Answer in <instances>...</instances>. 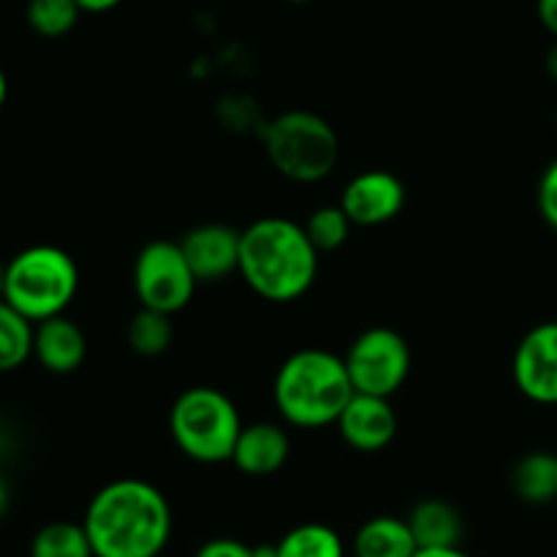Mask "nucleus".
<instances>
[{
  "instance_id": "1",
  "label": "nucleus",
  "mask_w": 557,
  "mask_h": 557,
  "mask_svg": "<svg viewBox=\"0 0 557 557\" xmlns=\"http://www.w3.org/2000/svg\"><path fill=\"white\" fill-rule=\"evenodd\" d=\"M96 557H158L172 539V506L145 479H117L98 490L85 511Z\"/></svg>"
},
{
  "instance_id": "2",
  "label": "nucleus",
  "mask_w": 557,
  "mask_h": 557,
  "mask_svg": "<svg viewBox=\"0 0 557 557\" xmlns=\"http://www.w3.org/2000/svg\"><path fill=\"white\" fill-rule=\"evenodd\" d=\"M319 256L302 223L281 215L259 218L243 228L239 275L267 302H294L313 286Z\"/></svg>"
},
{
  "instance_id": "3",
  "label": "nucleus",
  "mask_w": 557,
  "mask_h": 557,
  "mask_svg": "<svg viewBox=\"0 0 557 557\" xmlns=\"http://www.w3.org/2000/svg\"><path fill=\"white\" fill-rule=\"evenodd\" d=\"M272 395L288 424L319 430L337 424L357 392L348 379L346 359L324 348H302L281 364Z\"/></svg>"
},
{
  "instance_id": "4",
  "label": "nucleus",
  "mask_w": 557,
  "mask_h": 557,
  "mask_svg": "<svg viewBox=\"0 0 557 557\" xmlns=\"http://www.w3.org/2000/svg\"><path fill=\"white\" fill-rule=\"evenodd\" d=\"M79 292V267L58 245H33L5 261L3 299L30 324L58 319Z\"/></svg>"
},
{
  "instance_id": "5",
  "label": "nucleus",
  "mask_w": 557,
  "mask_h": 557,
  "mask_svg": "<svg viewBox=\"0 0 557 557\" xmlns=\"http://www.w3.org/2000/svg\"><path fill=\"white\" fill-rule=\"evenodd\" d=\"M243 428L232 397L215 386H190L174 400L169 413V430L177 449L205 466L232 462Z\"/></svg>"
},
{
  "instance_id": "6",
  "label": "nucleus",
  "mask_w": 557,
  "mask_h": 557,
  "mask_svg": "<svg viewBox=\"0 0 557 557\" xmlns=\"http://www.w3.org/2000/svg\"><path fill=\"white\" fill-rule=\"evenodd\" d=\"M267 158L292 183H321L330 177L341 158V139L321 114L288 109L264 131Z\"/></svg>"
},
{
  "instance_id": "7",
  "label": "nucleus",
  "mask_w": 557,
  "mask_h": 557,
  "mask_svg": "<svg viewBox=\"0 0 557 557\" xmlns=\"http://www.w3.org/2000/svg\"><path fill=\"white\" fill-rule=\"evenodd\" d=\"M343 359L357 395L392 400V395L411 375V346L400 332L389 326L364 330Z\"/></svg>"
},
{
  "instance_id": "8",
  "label": "nucleus",
  "mask_w": 557,
  "mask_h": 557,
  "mask_svg": "<svg viewBox=\"0 0 557 557\" xmlns=\"http://www.w3.org/2000/svg\"><path fill=\"white\" fill-rule=\"evenodd\" d=\"M196 281L180 243L156 239L139 250L134 264V292L145 310L174 315L194 299Z\"/></svg>"
},
{
  "instance_id": "9",
  "label": "nucleus",
  "mask_w": 557,
  "mask_h": 557,
  "mask_svg": "<svg viewBox=\"0 0 557 557\" xmlns=\"http://www.w3.org/2000/svg\"><path fill=\"white\" fill-rule=\"evenodd\" d=\"M511 373L528 400L557 406V321H544L522 337Z\"/></svg>"
},
{
  "instance_id": "10",
  "label": "nucleus",
  "mask_w": 557,
  "mask_h": 557,
  "mask_svg": "<svg viewBox=\"0 0 557 557\" xmlns=\"http://www.w3.org/2000/svg\"><path fill=\"white\" fill-rule=\"evenodd\" d=\"M341 207L354 226H384L406 207V185L386 169H370L343 188Z\"/></svg>"
},
{
  "instance_id": "11",
  "label": "nucleus",
  "mask_w": 557,
  "mask_h": 557,
  "mask_svg": "<svg viewBox=\"0 0 557 557\" xmlns=\"http://www.w3.org/2000/svg\"><path fill=\"white\" fill-rule=\"evenodd\" d=\"M239 245L243 232L226 223H205L180 239V248L199 283L226 281L228 275L239 272Z\"/></svg>"
},
{
  "instance_id": "12",
  "label": "nucleus",
  "mask_w": 557,
  "mask_h": 557,
  "mask_svg": "<svg viewBox=\"0 0 557 557\" xmlns=\"http://www.w3.org/2000/svg\"><path fill=\"white\" fill-rule=\"evenodd\" d=\"M335 428L351 449L373 455V451L386 449L395 441L397 413L386 397L354 395Z\"/></svg>"
},
{
  "instance_id": "13",
  "label": "nucleus",
  "mask_w": 557,
  "mask_h": 557,
  "mask_svg": "<svg viewBox=\"0 0 557 557\" xmlns=\"http://www.w3.org/2000/svg\"><path fill=\"white\" fill-rule=\"evenodd\" d=\"M292 455V438L281 424L256 422L245 424L234 446L232 462L245 476L264 479L281 471Z\"/></svg>"
},
{
  "instance_id": "14",
  "label": "nucleus",
  "mask_w": 557,
  "mask_h": 557,
  "mask_svg": "<svg viewBox=\"0 0 557 557\" xmlns=\"http://www.w3.org/2000/svg\"><path fill=\"white\" fill-rule=\"evenodd\" d=\"M33 357L44 370L54 375H69L82 368L87 357V337L76 321L58 315L36 324L33 332Z\"/></svg>"
},
{
  "instance_id": "15",
  "label": "nucleus",
  "mask_w": 557,
  "mask_h": 557,
  "mask_svg": "<svg viewBox=\"0 0 557 557\" xmlns=\"http://www.w3.org/2000/svg\"><path fill=\"white\" fill-rule=\"evenodd\" d=\"M411 525L413 539L419 549H446L460 547L462 539V517L451 504L441 498L419 500L406 517Z\"/></svg>"
},
{
  "instance_id": "16",
  "label": "nucleus",
  "mask_w": 557,
  "mask_h": 557,
  "mask_svg": "<svg viewBox=\"0 0 557 557\" xmlns=\"http://www.w3.org/2000/svg\"><path fill=\"white\" fill-rule=\"evenodd\" d=\"M417 553L419 544L403 517H373L354 536V557H417Z\"/></svg>"
},
{
  "instance_id": "17",
  "label": "nucleus",
  "mask_w": 557,
  "mask_h": 557,
  "mask_svg": "<svg viewBox=\"0 0 557 557\" xmlns=\"http://www.w3.org/2000/svg\"><path fill=\"white\" fill-rule=\"evenodd\" d=\"M511 490L531 506H547L557 500V455L555 451H528L511 468Z\"/></svg>"
},
{
  "instance_id": "18",
  "label": "nucleus",
  "mask_w": 557,
  "mask_h": 557,
  "mask_svg": "<svg viewBox=\"0 0 557 557\" xmlns=\"http://www.w3.org/2000/svg\"><path fill=\"white\" fill-rule=\"evenodd\" d=\"M277 557H346L341 533L321 522H302L275 544Z\"/></svg>"
},
{
  "instance_id": "19",
  "label": "nucleus",
  "mask_w": 557,
  "mask_h": 557,
  "mask_svg": "<svg viewBox=\"0 0 557 557\" xmlns=\"http://www.w3.org/2000/svg\"><path fill=\"white\" fill-rule=\"evenodd\" d=\"M33 332L36 324L0 299V373H11L33 357Z\"/></svg>"
},
{
  "instance_id": "20",
  "label": "nucleus",
  "mask_w": 557,
  "mask_h": 557,
  "mask_svg": "<svg viewBox=\"0 0 557 557\" xmlns=\"http://www.w3.org/2000/svg\"><path fill=\"white\" fill-rule=\"evenodd\" d=\"M30 557H96L82 522H49L33 536Z\"/></svg>"
},
{
  "instance_id": "21",
  "label": "nucleus",
  "mask_w": 557,
  "mask_h": 557,
  "mask_svg": "<svg viewBox=\"0 0 557 557\" xmlns=\"http://www.w3.org/2000/svg\"><path fill=\"white\" fill-rule=\"evenodd\" d=\"M174 341L172 315L156 313V310H145L131 319L128 324V346L141 357H161Z\"/></svg>"
},
{
  "instance_id": "22",
  "label": "nucleus",
  "mask_w": 557,
  "mask_h": 557,
  "mask_svg": "<svg viewBox=\"0 0 557 557\" xmlns=\"http://www.w3.org/2000/svg\"><path fill=\"white\" fill-rule=\"evenodd\" d=\"M302 226L319 253H332V250H341L343 245L348 243L354 223L348 221L343 207L335 205V207H319V210H313Z\"/></svg>"
},
{
  "instance_id": "23",
  "label": "nucleus",
  "mask_w": 557,
  "mask_h": 557,
  "mask_svg": "<svg viewBox=\"0 0 557 557\" xmlns=\"http://www.w3.org/2000/svg\"><path fill=\"white\" fill-rule=\"evenodd\" d=\"M82 9L76 0H30L27 3V25L44 38H60L74 30Z\"/></svg>"
},
{
  "instance_id": "24",
  "label": "nucleus",
  "mask_w": 557,
  "mask_h": 557,
  "mask_svg": "<svg viewBox=\"0 0 557 557\" xmlns=\"http://www.w3.org/2000/svg\"><path fill=\"white\" fill-rule=\"evenodd\" d=\"M539 212L557 232V161L549 163L539 180Z\"/></svg>"
},
{
  "instance_id": "25",
  "label": "nucleus",
  "mask_w": 557,
  "mask_h": 557,
  "mask_svg": "<svg viewBox=\"0 0 557 557\" xmlns=\"http://www.w3.org/2000/svg\"><path fill=\"white\" fill-rule=\"evenodd\" d=\"M194 557H256V547H248L237 539H210L196 549Z\"/></svg>"
},
{
  "instance_id": "26",
  "label": "nucleus",
  "mask_w": 557,
  "mask_h": 557,
  "mask_svg": "<svg viewBox=\"0 0 557 557\" xmlns=\"http://www.w3.org/2000/svg\"><path fill=\"white\" fill-rule=\"evenodd\" d=\"M536 14H539V22L547 27L549 36H555L557 41V0H539Z\"/></svg>"
},
{
  "instance_id": "27",
  "label": "nucleus",
  "mask_w": 557,
  "mask_h": 557,
  "mask_svg": "<svg viewBox=\"0 0 557 557\" xmlns=\"http://www.w3.org/2000/svg\"><path fill=\"white\" fill-rule=\"evenodd\" d=\"M120 3H123V0H76V5H79L82 11H87V14H103V11L117 9Z\"/></svg>"
},
{
  "instance_id": "28",
  "label": "nucleus",
  "mask_w": 557,
  "mask_h": 557,
  "mask_svg": "<svg viewBox=\"0 0 557 557\" xmlns=\"http://www.w3.org/2000/svg\"><path fill=\"white\" fill-rule=\"evenodd\" d=\"M417 557H471L462 553L460 547H446V549H419Z\"/></svg>"
},
{
  "instance_id": "29",
  "label": "nucleus",
  "mask_w": 557,
  "mask_h": 557,
  "mask_svg": "<svg viewBox=\"0 0 557 557\" xmlns=\"http://www.w3.org/2000/svg\"><path fill=\"white\" fill-rule=\"evenodd\" d=\"M544 65H547V74L553 76V79L557 82V41L549 47L547 52V60H544Z\"/></svg>"
},
{
  "instance_id": "30",
  "label": "nucleus",
  "mask_w": 557,
  "mask_h": 557,
  "mask_svg": "<svg viewBox=\"0 0 557 557\" xmlns=\"http://www.w3.org/2000/svg\"><path fill=\"white\" fill-rule=\"evenodd\" d=\"M5 509H9V484L0 476V517L5 515Z\"/></svg>"
},
{
  "instance_id": "31",
  "label": "nucleus",
  "mask_w": 557,
  "mask_h": 557,
  "mask_svg": "<svg viewBox=\"0 0 557 557\" xmlns=\"http://www.w3.org/2000/svg\"><path fill=\"white\" fill-rule=\"evenodd\" d=\"M5 98H9V79H5L3 69H0V109H3Z\"/></svg>"
},
{
  "instance_id": "32",
  "label": "nucleus",
  "mask_w": 557,
  "mask_h": 557,
  "mask_svg": "<svg viewBox=\"0 0 557 557\" xmlns=\"http://www.w3.org/2000/svg\"><path fill=\"white\" fill-rule=\"evenodd\" d=\"M3 286H5V264L0 261V299H3Z\"/></svg>"
},
{
  "instance_id": "33",
  "label": "nucleus",
  "mask_w": 557,
  "mask_h": 557,
  "mask_svg": "<svg viewBox=\"0 0 557 557\" xmlns=\"http://www.w3.org/2000/svg\"><path fill=\"white\" fill-rule=\"evenodd\" d=\"M288 3H310V0H288Z\"/></svg>"
}]
</instances>
